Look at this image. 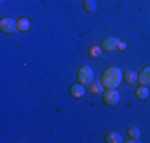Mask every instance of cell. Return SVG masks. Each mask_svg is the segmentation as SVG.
I'll return each instance as SVG.
<instances>
[{"label": "cell", "instance_id": "1", "mask_svg": "<svg viewBox=\"0 0 150 143\" xmlns=\"http://www.w3.org/2000/svg\"><path fill=\"white\" fill-rule=\"evenodd\" d=\"M121 81H123V72L118 67H109V69H105L101 76V83L104 84L105 89H117Z\"/></svg>", "mask_w": 150, "mask_h": 143}, {"label": "cell", "instance_id": "2", "mask_svg": "<svg viewBox=\"0 0 150 143\" xmlns=\"http://www.w3.org/2000/svg\"><path fill=\"white\" fill-rule=\"evenodd\" d=\"M77 80L83 86H90L94 81V72L90 65H81L77 72Z\"/></svg>", "mask_w": 150, "mask_h": 143}, {"label": "cell", "instance_id": "3", "mask_svg": "<svg viewBox=\"0 0 150 143\" xmlns=\"http://www.w3.org/2000/svg\"><path fill=\"white\" fill-rule=\"evenodd\" d=\"M102 100L105 105H117L120 102V92L117 89H105L102 92Z\"/></svg>", "mask_w": 150, "mask_h": 143}, {"label": "cell", "instance_id": "4", "mask_svg": "<svg viewBox=\"0 0 150 143\" xmlns=\"http://www.w3.org/2000/svg\"><path fill=\"white\" fill-rule=\"evenodd\" d=\"M0 30L3 32V34H13L15 30H18L16 27V21L11 19V18H3L2 21H0Z\"/></svg>", "mask_w": 150, "mask_h": 143}, {"label": "cell", "instance_id": "5", "mask_svg": "<svg viewBox=\"0 0 150 143\" xmlns=\"http://www.w3.org/2000/svg\"><path fill=\"white\" fill-rule=\"evenodd\" d=\"M118 38L117 37H107L102 40L101 43V48L104 53H112V51H117V46H118Z\"/></svg>", "mask_w": 150, "mask_h": 143}, {"label": "cell", "instance_id": "6", "mask_svg": "<svg viewBox=\"0 0 150 143\" xmlns=\"http://www.w3.org/2000/svg\"><path fill=\"white\" fill-rule=\"evenodd\" d=\"M86 86H83L81 83H77V84H72L70 86V89H69V92H70V95H72L74 99H80V97H83L85 95V92H86Z\"/></svg>", "mask_w": 150, "mask_h": 143}, {"label": "cell", "instance_id": "7", "mask_svg": "<svg viewBox=\"0 0 150 143\" xmlns=\"http://www.w3.org/2000/svg\"><path fill=\"white\" fill-rule=\"evenodd\" d=\"M137 83L141 86H150V65L149 67H144L139 73V78H137Z\"/></svg>", "mask_w": 150, "mask_h": 143}, {"label": "cell", "instance_id": "8", "mask_svg": "<svg viewBox=\"0 0 150 143\" xmlns=\"http://www.w3.org/2000/svg\"><path fill=\"white\" fill-rule=\"evenodd\" d=\"M88 88H90V92H91V94H94V95L102 94V92H104V89H105V88H104V84H102L99 80L93 81V83L88 86Z\"/></svg>", "mask_w": 150, "mask_h": 143}, {"label": "cell", "instance_id": "9", "mask_svg": "<svg viewBox=\"0 0 150 143\" xmlns=\"http://www.w3.org/2000/svg\"><path fill=\"white\" fill-rule=\"evenodd\" d=\"M134 94L139 100H145V99H149V95H150V89L147 88V86H139V88L136 89Z\"/></svg>", "mask_w": 150, "mask_h": 143}, {"label": "cell", "instance_id": "10", "mask_svg": "<svg viewBox=\"0 0 150 143\" xmlns=\"http://www.w3.org/2000/svg\"><path fill=\"white\" fill-rule=\"evenodd\" d=\"M137 78H139V75L136 73V72H133V70L125 72V75H123L125 83H128V84H134V83H137Z\"/></svg>", "mask_w": 150, "mask_h": 143}, {"label": "cell", "instance_id": "11", "mask_svg": "<svg viewBox=\"0 0 150 143\" xmlns=\"http://www.w3.org/2000/svg\"><path fill=\"white\" fill-rule=\"evenodd\" d=\"M105 142L107 143H123V137L118 134V132H109L105 137Z\"/></svg>", "mask_w": 150, "mask_h": 143}, {"label": "cell", "instance_id": "12", "mask_svg": "<svg viewBox=\"0 0 150 143\" xmlns=\"http://www.w3.org/2000/svg\"><path fill=\"white\" fill-rule=\"evenodd\" d=\"M16 27L19 32H27L30 29V21L26 19V18H21V19L16 21Z\"/></svg>", "mask_w": 150, "mask_h": 143}, {"label": "cell", "instance_id": "13", "mask_svg": "<svg viewBox=\"0 0 150 143\" xmlns=\"http://www.w3.org/2000/svg\"><path fill=\"white\" fill-rule=\"evenodd\" d=\"M96 8H98V5H96L94 0H85L83 2V10L86 13H94Z\"/></svg>", "mask_w": 150, "mask_h": 143}, {"label": "cell", "instance_id": "14", "mask_svg": "<svg viewBox=\"0 0 150 143\" xmlns=\"http://www.w3.org/2000/svg\"><path fill=\"white\" fill-rule=\"evenodd\" d=\"M102 48L101 46H98V45H94V46H91L90 48V51H88V54H90L91 57H94V59H98V57H101V54H102Z\"/></svg>", "mask_w": 150, "mask_h": 143}, {"label": "cell", "instance_id": "15", "mask_svg": "<svg viewBox=\"0 0 150 143\" xmlns=\"http://www.w3.org/2000/svg\"><path fill=\"white\" fill-rule=\"evenodd\" d=\"M128 137L134 138V140H139V138H141V130H139V127L133 126V127L128 129Z\"/></svg>", "mask_w": 150, "mask_h": 143}, {"label": "cell", "instance_id": "16", "mask_svg": "<svg viewBox=\"0 0 150 143\" xmlns=\"http://www.w3.org/2000/svg\"><path fill=\"white\" fill-rule=\"evenodd\" d=\"M126 48H128V45L125 41H118V46H117V51H126Z\"/></svg>", "mask_w": 150, "mask_h": 143}, {"label": "cell", "instance_id": "17", "mask_svg": "<svg viewBox=\"0 0 150 143\" xmlns=\"http://www.w3.org/2000/svg\"><path fill=\"white\" fill-rule=\"evenodd\" d=\"M83 2H85V0H83Z\"/></svg>", "mask_w": 150, "mask_h": 143}]
</instances>
